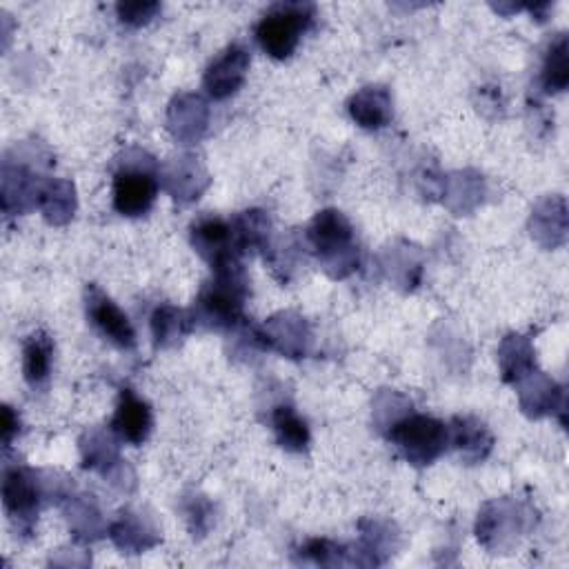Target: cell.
Listing matches in <instances>:
<instances>
[{
	"mask_svg": "<svg viewBox=\"0 0 569 569\" xmlns=\"http://www.w3.org/2000/svg\"><path fill=\"white\" fill-rule=\"evenodd\" d=\"M498 365L502 380L507 385H516L536 369L533 342L522 333H507L498 345Z\"/></svg>",
	"mask_w": 569,
	"mask_h": 569,
	"instance_id": "4316f807",
	"label": "cell"
},
{
	"mask_svg": "<svg viewBox=\"0 0 569 569\" xmlns=\"http://www.w3.org/2000/svg\"><path fill=\"white\" fill-rule=\"evenodd\" d=\"M78 200H76V187L67 178H42L38 189L36 209H40L42 218L53 224L62 227L67 224L76 213Z\"/></svg>",
	"mask_w": 569,
	"mask_h": 569,
	"instance_id": "603a6c76",
	"label": "cell"
},
{
	"mask_svg": "<svg viewBox=\"0 0 569 569\" xmlns=\"http://www.w3.org/2000/svg\"><path fill=\"white\" fill-rule=\"evenodd\" d=\"M531 509L511 498H498L482 505L476 520V536L489 551H502L516 545L518 536L531 525Z\"/></svg>",
	"mask_w": 569,
	"mask_h": 569,
	"instance_id": "52a82bcc",
	"label": "cell"
},
{
	"mask_svg": "<svg viewBox=\"0 0 569 569\" xmlns=\"http://www.w3.org/2000/svg\"><path fill=\"white\" fill-rule=\"evenodd\" d=\"M540 82L547 93H560L569 84V44L567 36L560 33L547 49L540 71Z\"/></svg>",
	"mask_w": 569,
	"mask_h": 569,
	"instance_id": "1f68e13d",
	"label": "cell"
},
{
	"mask_svg": "<svg viewBox=\"0 0 569 569\" xmlns=\"http://www.w3.org/2000/svg\"><path fill=\"white\" fill-rule=\"evenodd\" d=\"M40 182H42V176L7 158L2 162V193H0L4 216H20V213H27L29 209H36Z\"/></svg>",
	"mask_w": 569,
	"mask_h": 569,
	"instance_id": "ac0fdd59",
	"label": "cell"
},
{
	"mask_svg": "<svg viewBox=\"0 0 569 569\" xmlns=\"http://www.w3.org/2000/svg\"><path fill=\"white\" fill-rule=\"evenodd\" d=\"M382 267L387 278L396 282V287L411 291L422 276V251L407 240H398L385 251Z\"/></svg>",
	"mask_w": 569,
	"mask_h": 569,
	"instance_id": "484cf974",
	"label": "cell"
},
{
	"mask_svg": "<svg viewBox=\"0 0 569 569\" xmlns=\"http://www.w3.org/2000/svg\"><path fill=\"white\" fill-rule=\"evenodd\" d=\"M442 196H445V204L456 213V216H465L471 213L485 196V180L478 171L473 169H465V171H456L451 176L445 178L442 184Z\"/></svg>",
	"mask_w": 569,
	"mask_h": 569,
	"instance_id": "83f0119b",
	"label": "cell"
},
{
	"mask_svg": "<svg viewBox=\"0 0 569 569\" xmlns=\"http://www.w3.org/2000/svg\"><path fill=\"white\" fill-rule=\"evenodd\" d=\"M231 233L236 249L240 256L244 253H256V251H267L271 244V218L262 209H244L238 216H233Z\"/></svg>",
	"mask_w": 569,
	"mask_h": 569,
	"instance_id": "d4e9b609",
	"label": "cell"
},
{
	"mask_svg": "<svg viewBox=\"0 0 569 569\" xmlns=\"http://www.w3.org/2000/svg\"><path fill=\"white\" fill-rule=\"evenodd\" d=\"M20 433V416L13 407H2V447L9 449L13 438Z\"/></svg>",
	"mask_w": 569,
	"mask_h": 569,
	"instance_id": "8d00e7d4",
	"label": "cell"
},
{
	"mask_svg": "<svg viewBox=\"0 0 569 569\" xmlns=\"http://www.w3.org/2000/svg\"><path fill=\"white\" fill-rule=\"evenodd\" d=\"M305 240L320 267L333 280L351 276L360 264V247L356 242L353 224L338 209L318 211L305 231Z\"/></svg>",
	"mask_w": 569,
	"mask_h": 569,
	"instance_id": "7a4b0ae2",
	"label": "cell"
},
{
	"mask_svg": "<svg viewBox=\"0 0 569 569\" xmlns=\"http://www.w3.org/2000/svg\"><path fill=\"white\" fill-rule=\"evenodd\" d=\"M251 64L249 49L240 42L229 44L218 53L216 60L207 67L202 76V87L213 100H227L238 93L247 80V71Z\"/></svg>",
	"mask_w": 569,
	"mask_h": 569,
	"instance_id": "9c48e42d",
	"label": "cell"
},
{
	"mask_svg": "<svg viewBox=\"0 0 569 569\" xmlns=\"http://www.w3.org/2000/svg\"><path fill=\"white\" fill-rule=\"evenodd\" d=\"M191 247L198 251L202 260L209 262L211 269L240 260V251L236 249L231 224L216 216L198 218L189 229Z\"/></svg>",
	"mask_w": 569,
	"mask_h": 569,
	"instance_id": "8fae6325",
	"label": "cell"
},
{
	"mask_svg": "<svg viewBox=\"0 0 569 569\" xmlns=\"http://www.w3.org/2000/svg\"><path fill=\"white\" fill-rule=\"evenodd\" d=\"M449 445L467 465H476L491 453L493 436L482 420L473 416H456L449 422Z\"/></svg>",
	"mask_w": 569,
	"mask_h": 569,
	"instance_id": "ffe728a7",
	"label": "cell"
},
{
	"mask_svg": "<svg viewBox=\"0 0 569 569\" xmlns=\"http://www.w3.org/2000/svg\"><path fill=\"white\" fill-rule=\"evenodd\" d=\"M360 540L356 545V565H365V567H376L382 565L393 549L398 547V531L391 522L385 520H360Z\"/></svg>",
	"mask_w": 569,
	"mask_h": 569,
	"instance_id": "7402d4cb",
	"label": "cell"
},
{
	"mask_svg": "<svg viewBox=\"0 0 569 569\" xmlns=\"http://www.w3.org/2000/svg\"><path fill=\"white\" fill-rule=\"evenodd\" d=\"M211 271L213 278L202 284L193 302V322H200L207 329H236L244 320V300L249 296L242 260H233Z\"/></svg>",
	"mask_w": 569,
	"mask_h": 569,
	"instance_id": "6da1fadb",
	"label": "cell"
},
{
	"mask_svg": "<svg viewBox=\"0 0 569 569\" xmlns=\"http://www.w3.org/2000/svg\"><path fill=\"white\" fill-rule=\"evenodd\" d=\"M64 518L69 525V531L78 542H93L107 533V525L102 518V511L91 493L69 496L64 502Z\"/></svg>",
	"mask_w": 569,
	"mask_h": 569,
	"instance_id": "cb8c5ba5",
	"label": "cell"
},
{
	"mask_svg": "<svg viewBox=\"0 0 569 569\" xmlns=\"http://www.w3.org/2000/svg\"><path fill=\"white\" fill-rule=\"evenodd\" d=\"M271 427L276 433L278 445L284 451L291 453H302L309 449L311 442V431L305 418L298 416V411L291 405H276L271 411Z\"/></svg>",
	"mask_w": 569,
	"mask_h": 569,
	"instance_id": "4dcf8cb0",
	"label": "cell"
},
{
	"mask_svg": "<svg viewBox=\"0 0 569 569\" xmlns=\"http://www.w3.org/2000/svg\"><path fill=\"white\" fill-rule=\"evenodd\" d=\"M264 351H278L284 358H305L311 349V327L296 311H278L258 327Z\"/></svg>",
	"mask_w": 569,
	"mask_h": 569,
	"instance_id": "ba28073f",
	"label": "cell"
},
{
	"mask_svg": "<svg viewBox=\"0 0 569 569\" xmlns=\"http://www.w3.org/2000/svg\"><path fill=\"white\" fill-rule=\"evenodd\" d=\"M107 536L122 553H144L162 540L153 518L136 509H122L107 527Z\"/></svg>",
	"mask_w": 569,
	"mask_h": 569,
	"instance_id": "e0dca14e",
	"label": "cell"
},
{
	"mask_svg": "<svg viewBox=\"0 0 569 569\" xmlns=\"http://www.w3.org/2000/svg\"><path fill=\"white\" fill-rule=\"evenodd\" d=\"M529 231L545 249H556L567 240V202L562 196L545 198L529 218Z\"/></svg>",
	"mask_w": 569,
	"mask_h": 569,
	"instance_id": "44dd1931",
	"label": "cell"
},
{
	"mask_svg": "<svg viewBox=\"0 0 569 569\" xmlns=\"http://www.w3.org/2000/svg\"><path fill=\"white\" fill-rule=\"evenodd\" d=\"M351 120L362 129H382L393 118V100L387 87L367 84L347 100Z\"/></svg>",
	"mask_w": 569,
	"mask_h": 569,
	"instance_id": "d6986e66",
	"label": "cell"
},
{
	"mask_svg": "<svg viewBox=\"0 0 569 569\" xmlns=\"http://www.w3.org/2000/svg\"><path fill=\"white\" fill-rule=\"evenodd\" d=\"M149 325H151L153 345L160 349H171L189 336V331L193 329V316L176 305L162 302L153 309Z\"/></svg>",
	"mask_w": 569,
	"mask_h": 569,
	"instance_id": "f1b7e54d",
	"label": "cell"
},
{
	"mask_svg": "<svg viewBox=\"0 0 569 569\" xmlns=\"http://www.w3.org/2000/svg\"><path fill=\"white\" fill-rule=\"evenodd\" d=\"M160 2L153 0H133V2H118L116 16L127 27H142L151 22L160 13Z\"/></svg>",
	"mask_w": 569,
	"mask_h": 569,
	"instance_id": "d590c367",
	"label": "cell"
},
{
	"mask_svg": "<svg viewBox=\"0 0 569 569\" xmlns=\"http://www.w3.org/2000/svg\"><path fill=\"white\" fill-rule=\"evenodd\" d=\"M187 527L193 538H202L213 525V505L202 493H191L182 500Z\"/></svg>",
	"mask_w": 569,
	"mask_h": 569,
	"instance_id": "e575fe53",
	"label": "cell"
},
{
	"mask_svg": "<svg viewBox=\"0 0 569 569\" xmlns=\"http://www.w3.org/2000/svg\"><path fill=\"white\" fill-rule=\"evenodd\" d=\"M53 342L44 331H33L22 345V376L31 389H42L51 376Z\"/></svg>",
	"mask_w": 569,
	"mask_h": 569,
	"instance_id": "f546056e",
	"label": "cell"
},
{
	"mask_svg": "<svg viewBox=\"0 0 569 569\" xmlns=\"http://www.w3.org/2000/svg\"><path fill=\"white\" fill-rule=\"evenodd\" d=\"M116 438L118 436L111 429L107 431L102 427H91L78 440L82 469L96 471V473L109 478L113 485H118L122 480L124 471H129L127 460L120 458V447H118Z\"/></svg>",
	"mask_w": 569,
	"mask_h": 569,
	"instance_id": "7c38bea8",
	"label": "cell"
},
{
	"mask_svg": "<svg viewBox=\"0 0 569 569\" xmlns=\"http://www.w3.org/2000/svg\"><path fill=\"white\" fill-rule=\"evenodd\" d=\"M407 413H411V400L396 389H380L371 402L373 425L382 433Z\"/></svg>",
	"mask_w": 569,
	"mask_h": 569,
	"instance_id": "836d02e7",
	"label": "cell"
},
{
	"mask_svg": "<svg viewBox=\"0 0 569 569\" xmlns=\"http://www.w3.org/2000/svg\"><path fill=\"white\" fill-rule=\"evenodd\" d=\"M209 127V104L198 93H176L167 104V131L180 144H196Z\"/></svg>",
	"mask_w": 569,
	"mask_h": 569,
	"instance_id": "4fadbf2b",
	"label": "cell"
},
{
	"mask_svg": "<svg viewBox=\"0 0 569 569\" xmlns=\"http://www.w3.org/2000/svg\"><path fill=\"white\" fill-rule=\"evenodd\" d=\"M44 498V485H42V471H33L24 465L4 467L2 476V505L4 511L13 525V529L20 536H31L38 509Z\"/></svg>",
	"mask_w": 569,
	"mask_h": 569,
	"instance_id": "8992f818",
	"label": "cell"
},
{
	"mask_svg": "<svg viewBox=\"0 0 569 569\" xmlns=\"http://www.w3.org/2000/svg\"><path fill=\"white\" fill-rule=\"evenodd\" d=\"M160 167L142 149L124 151L118 169L113 171L111 202L113 209L124 218L144 216L158 196Z\"/></svg>",
	"mask_w": 569,
	"mask_h": 569,
	"instance_id": "3957f363",
	"label": "cell"
},
{
	"mask_svg": "<svg viewBox=\"0 0 569 569\" xmlns=\"http://www.w3.org/2000/svg\"><path fill=\"white\" fill-rule=\"evenodd\" d=\"M389 442L413 467H427L449 445V427L425 413H407L387 429Z\"/></svg>",
	"mask_w": 569,
	"mask_h": 569,
	"instance_id": "5b68a950",
	"label": "cell"
},
{
	"mask_svg": "<svg viewBox=\"0 0 569 569\" xmlns=\"http://www.w3.org/2000/svg\"><path fill=\"white\" fill-rule=\"evenodd\" d=\"M298 558L302 562H313L320 567H342V565H356L353 551H349L345 545H338L329 538H311L298 549Z\"/></svg>",
	"mask_w": 569,
	"mask_h": 569,
	"instance_id": "d6a6232c",
	"label": "cell"
},
{
	"mask_svg": "<svg viewBox=\"0 0 569 569\" xmlns=\"http://www.w3.org/2000/svg\"><path fill=\"white\" fill-rule=\"evenodd\" d=\"M84 309L91 325L118 349L136 347V331L127 318V313L96 284H87L84 289Z\"/></svg>",
	"mask_w": 569,
	"mask_h": 569,
	"instance_id": "30bf717a",
	"label": "cell"
},
{
	"mask_svg": "<svg viewBox=\"0 0 569 569\" xmlns=\"http://www.w3.org/2000/svg\"><path fill=\"white\" fill-rule=\"evenodd\" d=\"M109 427L127 445H142L153 429L151 405L140 398L131 387H122Z\"/></svg>",
	"mask_w": 569,
	"mask_h": 569,
	"instance_id": "2e32d148",
	"label": "cell"
},
{
	"mask_svg": "<svg viewBox=\"0 0 569 569\" xmlns=\"http://www.w3.org/2000/svg\"><path fill=\"white\" fill-rule=\"evenodd\" d=\"M160 184L164 191L178 200V202H193L202 196V191L209 187L211 178L193 153H180L162 164L160 169Z\"/></svg>",
	"mask_w": 569,
	"mask_h": 569,
	"instance_id": "5bb4252c",
	"label": "cell"
},
{
	"mask_svg": "<svg viewBox=\"0 0 569 569\" xmlns=\"http://www.w3.org/2000/svg\"><path fill=\"white\" fill-rule=\"evenodd\" d=\"M518 387V400L520 409L529 418H545L549 413H560V422L565 425V389L542 373L540 369H533L525 378L516 382Z\"/></svg>",
	"mask_w": 569,
	"mask_h": 569,
	"instance_id": "9a60e30c",
	"label": "cell"
},
{
	"mask_svg": "<svg viewBox=\"0 0 569 569\" xmlns=\"http://www.w3.org/2000/svg\"><path fill=\"white\" fill-rule=\"evenodd\" d=\"M316 9L309 2H280L273 4L256 24V40L260 49L273 60H287L300 36L311 27Z\"/></svg>",
	"mask_w": 569,
	"mask_h": 569,
	"instance_id": "277c9868",
	"label": "cell"
}]
</instances>
